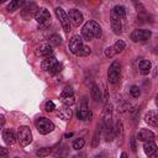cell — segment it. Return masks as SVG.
Listing matches in <instances>:
<instances>
[{
	"label": "cell",
	"mask_w": 158,
	"mask_h": 158,
	"mask_svg": "<svg viewBox=\"0 0 158 158\" xmlns=\"http://www.w3.org/2000/svg\"><path fill=\"white\" fill-rule=\"evenodd\" d=\"M101 35H102L101 26L96 21L89 20L81 27V37L85 41H91L93 38H100Z\"/></svg>",
	"instance_id": "obj_1"
},
{
	"label": "cell",
	"mask_w": 158,
	"mask_h": 158,
	"mask_svg": "<svg viewBox=\"0 0 158 158\" xmlns=\"http://www.w3.org/2000/svg\"><path fill=\"white\" fill-rule=\"evenodd\" d=\"M120 77H121V63L118 60H114L111 63V65L109 67V70H107L109 83L116 84L120 80Z\"/></svg>",
	"instance_id": "obj_2"
},
{
	"label": "cell",
	"mask_w": 158,
	"mask_h": 158,
	"mask_svg": "<svg viewBox=\"0 0 158 158\" xmlns=\"http://www.w3.org/2000/svg\"><path fill=\"white\" fill-rule=\"evenodd\" d=\"M17 141L21 146H28L32 142V132L27 126H20L17 128Z\"/></svg>",
	"instance_id": "obj_3"
},
{
	"label": "cell",
	"mask_w": 158,
	"mask_h": 158,
	"mask_svg": "<svg viewBox=\"0 0 158 158\" xmlns=\"http://www.w3.org/2000/svg\"><path fill=\"white\" fill-rule=\"evenodd\" d=\"M36 128L41 135H47L54 130V123L46 117H38L36 120Z\"/></svg>",
	"instance_id": "obj_4"
},
{
	"label": "cell",
	"mask_w": 158,
	"mask_h": 158,
	"mask_svg": "<svg viewBox=\"0 0 158 158\" xmlns=\"http://www.w3.org/2000/svg\"><path fill=\"white\" fill-rule=\"evenodd\" d=\"M56 15H57V19L59 20V22H60V25H62V27H63V30L65 31V32H69L70 31V28H72V26H70V20H69V16L65 14V11L62 9V7H56Z\"/></svg>",
	"instance_id": "obj_5"
},
{
	"label": "cell",
	"mask_w": 158,
	"mask_h": 158,
	"mask_svg": "<svg viewBox=\"0 0 158 158\" xmlns=\"http://www.w3.org/2000/svg\"><path fill=\"white\" fill-rule=\"evenodd\" d=\"M152 36V32L149 30H133L131 33V40L133 42H144Z\"/></svg>",
	"instance_id": "obj_6"
},
{
	"label": "cell",
	"mask_w": 158,
	"mask_h": 158,
	"mask_svg": "<svg viewBox=\"0 0 158 158\" xmlns=\"http://www.w3.org/2000/svg\"><path fill=\"white\" fill-rule=\"evenodd\" d=\"M68 16H69L70 23H72L73 26H75V27H79V26L83 23V21H84L83 14H81L79 10H77V9H72V10H69Z\"/></svg>",
	"instance_id": "obj_7"
},
{
	"label": "cell",
	"mask_w": 158,
	"mask_h": 158,
	"mask_svg": "<svg viewBox=\"0 0 158 158\" xmlns=\"http://www.w3.org/2000/svg\"><path fill=\"white\" fill-rule=\"evenodd\" d=\"M37 10H38V7H37V5H36L35 2H27V4L22 7V10H21V16H22L25 20H28L31 16H35V15H36Z\"/></svg>",
	"instance_id": "obj_8"
},
{
	"label": "cell",
	"mask_w": 158,
	"mask_h": 158,
	"mask_svg": "<svg viewBox=\"0 0 158 158\" xmlns=\"http://www.w3.org/2000/svg\"><path fill=\"white\" fill-rule=\"evenodd\" d=\"M35 20L40 23V25H43V23H49V20H51V14L47 9L44 7H41L37 10L36 15H35Z\"/></svg>",
	"instance_id": "obj_9"
},
{
	"label": "cell",
	"mask_w": 158,
	"mask_h": 158,
	"mask_svg": "<svg viewBox=\"0 0 158 158\" xmlns=\"http://www.w3.org/2000/svg\"><path fill=\"white\" fill-rule=\"evenodd\" d=\"M77 117H78L79 120H81V121L91 120L93 114H91L90 109L86 106V104H85V102H83V104H81V106L78 109V111H77Z\"/></svg>",
	"instance_id": "obj_10"
},
{
	"label": "cell",
	"mask_w": 158,
	"mask_h": 158,
	"mask_svg": "<svg viewBox=\"0 0 158 158\" xmlns=\"http://www.w3.org/2000/svg\"><path fill=\"white\" fill-rule=\"evenodd\" d=\"M68 47H69V51H70L72 53L77 54L78 51L83 47V38H81L80 36H73V37L69 40Z\"/></svg>",
	"instance_id": "obj_11"
},
{
	"label": "cell",
	"mask_w": 158,
	"mask_h": 158,
	"mask_svg": "<svg viewBox=\"0 0 158 158\" xmlns=\"http://www.w3.org/2000/svg\"><path fill=\"white\" fill-rule=\"evenodd\" d=\"M52 53H53L52 46L46 44V43L40 44V46L36 47V49H35V54H36L37 57H48V56H52Z\"/></svg>",
	"instance_id": "obj_12"
},
{
	"label": "cell",
	"mask_w": 158,
	"mask_h": 158,
	"mask_svg": "<svg viewBox=\"0 0 158 158\" xmlns=\"http://www.w3.org/2000/svg\"><path fill=\"white\" fill-rule=\"evenodd\" d=\"M137 139L138 141H142V142H147V141H154V138H156V135L151 131V130H148V128H142V130H139L138 131V133H137Z\"/></svg>",
	"instance_id": "obj_13"
},
{
	"label": "cell",
	"mask_w": 158,
	"mask_h": 158,
	"mask_svg": "<svg viewBox=\"0 0 158 158\" xmlns=\"http://www.w3.org/2000/svg\"><path fill=\"white\" fill-rule=\"evenodd\" d=\"M2 138H4V142H5L6 144L11 146V144H14V143L17 141V135L15 133L14 130L6 128V130H4V132H2Z\"/></svg>",
	"instance_id": "obj_14"
},
{
	"label": "cell",
	"mask_w": 158,
	"mask_h": 158,
	"mask_svg": "<svg viewBox=\"0 0 158 158\" xmlns=\"http://www.w3.org/2000/svg\"><path fill=\"white\" fill-rule=\"evenodd\" d=\"M144 121L153 127H158V112L157 111H148L144 115Z\"/></svg>",
	"instance_id": "obj_15"
},
{
	"label": "cell",
	"mask_w": 158,
	"mask_h": 158,
	"mask_svg": "<svg viewBox=\"0 0 158 158\" xmlns=\"http://www.w3.org/2000/svg\"><path fill=\"white\" fill-rule=\"evenodd\" d=\"M111 15L117 17V19H120V20H125L126 19V9L122 5H116L111 10Z\"/></svg>",
	"instance_id": "obj_16"
},
{
	"label": "cell",
	"mask_w": 158,
	"mask_h": 158,
	"mask_svg": "<svg viewBox=\"0 0 158 158\" xmlns=\"http://www.w3.org/2000/svg\"><path fill=\"white\" fill-rule=\"evenodd\" d=\"M110 25H111V28L112 31L116 33V35H120L122 32V23H121V20L112 16L111 15V20H110Z\"/></svg>",
	"instance_id": "obj_17"
},
{
	"label": "cell",
	"mask_w": 158,
	"mask_h": 158,
	"mask_svg": "<svg viewBox=\"0 0 158 158\" xmlns=\"http://www.w3.org/2000/svg\"><path fill=\"white\" fill-rule=\"evenodd\" d=\"M56 63H57L56 57L48 56V57H44V59H43L42 63H41V67H42L43 70H48V72H49V69H51Z\"/></svg>",
	"instance_id": "obj_18"
},
{
	"label": "cell",
	"mask_w": 158,
	"mask_h": 158,
	"mask_svg": "<svg viewBox=\"0 0 158 158\" xmlns=\"http://www.w3.org/2000/svg\"><path fill=\"white\" fill-rule=\"evenodd\" d=\"M151 67H152V64L148 59H142L138 63V69H139V73L142 75H147L151 72Z\"/></svg>",
	"instance_id": "obj_19"
},
{
	"label": "cell",
	"mask_w": 158,
	"mask_h": 158,
	"mask_svg": "<svg viewBox=\"0 0 158 158\" xmlns=\"http://www.w3.org/2000/svg\"><path fill=\"white\" fill-rule=\"evenodd\" d=\"M57 115H58V117H60L62 120H69L70 117H72V110L69 109V106H67V105H64L63 107H60L58 111H57Z\"/></svg>",
	"instance_id": "obj_20"
},
{
	"label": "cell",
	"mask_w": 158,
	"mask_h": 158,
	"mask_svg": "<svg viewBox=\"0 0 158 158\" xmlns=\"http://www.w3.org/2000/svg\"><path fill=\"white\" fill-rule=\"evenodd\" d=\"M143 151L147 156H152L157 151V144L154 143V141H147L143 144Z\"/></svg>",
	"instance_id": "obj_21"
},
{
	"label": "cell",
	"mask_w": 158,
	"mask_h": 158,
	"mask_svg": "<svg viewBox=\"0 0 158 158\" xmlns=\"http://www.w3.org/2000/svg\"><path fill=\"white\" fill-rule=\"evenodd\" d=\"M90 95H91V98L94 99V101H96V102L101 100V91H100V89H99V86H98L96 84H93V85H91Z\"/></svg>",
	"instance_id": "obj_22"
},
{
	"label": "cell",
	"mask_w": 158,
	"mask_h": 158,
	"mask_svg": "<svg viewBox=\"0 0 158 158\" xmlns=\"http://www.w3.org/2000/svg\"><path fill=\"white\" fill-rule=\"evenodd\" d=\"M23 2H25V0H11V1H10V4L7 5V11L12 12V11L17 10V9L23 4Z\"/></svg>",
	"instance_id": "obj_23"
},
{
	"label": "cell",
	"mask_w": 158,
	"mask_h": 158,
	"mask_svg": "<svg viewBox=\"0 0 158 158\" xmlns=\"http://www.w3.org/2000/svg\"><path fill=\"white\" fill-rule=\"evenodd\" d=\"M114 132H115V137L116 138H122L123 137V127H122V122L121 121H117L116 122V126L114 128Z\"/></svg>",
	"instance_id": "obj_24"
},
{
	"label": "cell",
	"mask_w": 158,
	"mask_h": 158,
	"mask_svg": "<svg viewBox=\"0 0 158 158\" xmlns=\"http://www.w3.org/2000/svg\"><path fill=\"white\" fill-rule=\"evenodd\" d=\"M125 47H126V43H125L122 40H118V41H116V42L112 44V48H114V51H115L116 53H121V52L125 49Z\"/></svg>",
	"instance_id": "obj_25"
},
{
	"label": "cell",
	"mask_w": 158,
	"mask_h": 158,
	"mask_svg": "<svg viewBox=\"0 0 158 158\" xmlns=\"http://www.w3.org/2000/svg\"><path fill=\"white\" fill-rule=\"evenodd\" d=\"M91 53V49L89 48V46H85V44H83V47L78 51V53H77V56H79V57H86V56H89Z\"/></svg>",
	"instance_id": "obj_26"
},
{
	"label": "cell",
	"mask_w": 158,
	"mask_h": 158,
	"mask_svg": "<svg viewBox=\"0 0 158 158\" xmlns=\"http://www.w3.org/2000/svg\"><path fill=\"white\" fill-rule=\"evenodd\" d=\"M49 43H51L52 46H59V44L62 43L60 36H59V35H52V36L49 37Z\"/></svg>",
	"instance_id": "obj_27"
},
{
	"label": "cell",
	"mask_w": 158,
	"mask_h": 158,
	"mask_svg": "<svg viewBox=\"0 0 158 158\" xmlns=\"http://www.w3.org/2000/svg\"><path fill=\"white\" fill-rule=\"evenodd\" d=\"M148 19H152V16L148 15L147 12H144V11L139 12L138 16H137V20H139V22H148V21H151V20H148Z\"/></svg>",
	"instance_id": "obj_28"
},
{
	"label": "cell",
	"mask_w": 158,
	"mask_h": 158,
	"mask_svg": "<svg viewBox=\"0 0 158 158\" xmlns=\"http://www.w3.org/2000/svg\"><path fill=\"white\" fill-rule=\"evenodd\" d=\"M51 152H52L51 148L44 147V148H40L38 151H36V156H38V157H46V156H48Z\"/></svg>",
	"instance_id": "obj_29"
},
{
	"label": "cell",
	"mask_w": 158,
	"mask_h": 158,
	"mask_svg": "<svg viewBox=\"0 0 158 158\" xmlns=\"http://www.w3.org/2000/svg\"><path fill=\"white\" fill-rule=\"evenodd\" d=\"M84 144H85V141L83 138H78V139H75L73 142V148L78 151V149H81L84 147Z\"/></svg>",
	"instance_id": "obj_30"
},
{
	"label": "cell",
	"mask_w": 158,
	"mask_h": 158,
	"mask_svg": "<svg viewBox=\"0 0 158 158\" xmlns=\"http://www.w3.org/2000/svg\"><path fill=\"white\" fill-rule=\"evenodd\" d=\"M62 101H63V104H64V105H67V106H72V105L75 102V100H74V96H73V95H70V96H65V98H62Z\"/></svg>",
	"instance_id": "obj_31"
},
{
	"label": "cell",
	"mask_w": 158,
	"mask_h": 158,
	"mask_svg": "<svg viewBox=\"0 0 158 158\" xmlns=\"http://www.w3.org/2000/svg\"><path fill=\"white\" fill-rule=\"evenodd\" d=\"M130 94H131L133 98H138L139 94H141V90H139V88H138L137 85H132L131 89H130Z\"/></svg>",
	"instance_id": "obj_32"
},
{
	"label": "cell",
	"mask_w": 158,
	"mask_h": 158,
	"mask_svg": "<svg viewBox=\"0 0 158 158\" xmlns=\"http://www.w3.org/2000/svg\"><path fill=\"white\" fill-rule=\"evenodd\" d=\"M70 95H73V89L70 86H65L63 89V91L60 93V99L62 98H65V96H70Z\"/></svg>",
	"instance_id": "obj_33"
},
{
	"label": "cell",
	"mask_w": 158,
	"mask_h": 158,
	"mask_svg": "<svg viewBox=\"0 0 158 158\" xmlns=\"http://www.w3.org/2000/svg\"><path fill=\"white\" fill-rule=\"evenodd\" d=\"M54 109H56L54 102H53L52 100H48V101L46 102V105H44V110H46L47 112H52V111H54Z\"/></svg>",
	"instance_id": "obj_34"
},
{
	"label": "cell",
	"mask_w": 158,
	"mask_h": 158,
	"mask_svg": "<svg viewBox=\"0 0 158 158\" xmlns=\"http://www.w3.org/2000/svg\"><path fill=\"white\" fill-rule=\"evenodd\" d=\"M60 70H62V64L57 62V63L49 69V73H51V74H56V73H59Z\"/></svg>",
	"instance_id": "obj_35"
},
{
	"label": "cell",
	"mask_w": 158,
	"mask_h": 158,
	"mask_svg": "<svg viewBox=\"0 0 158 158\" xmlns=\"http://www.w3.org/2000/svg\"><path fill=\"white\" fill-rule=\"evenodd\" d=\"M99 135H100V130L98 128V131L95 132V135H94V138H93V147H94V148L99 146Z\"/></svg>",
	"instance_id": "obj_36"
},
{
	"label": "cell",
	"mask_w": 158,
	"mask_h": 158,
	"mask_svg": "<svg viewBox=\"0 0 158 158\" xmlns=\"http://www.w3.org/2000/svg\"><path fill=\"white\" fill-rule=\"evenodd\" d=\"M116 54V52L114 51V48H112V46L111 47H107L106 49H105V56L106 57H109V58H111V57H114Z\"/></svg>",
	"instance_id": "obj_37"
},
{
	"label": "cell",
	"mask_w": 158,
	"mask_h": 158,
	"mask_svg": "<svg viewBox=\"0 0 158 158\" xmlns=\"http://www.w3.org/2000/svg\"><path fill=\"white\" fill-rule=\"evenodd\" d=\"M7 156V149L6 148H0V157H6Z\"/></svg>",
	"instance_id": "obj_38"
},
{
	"label": "cell",
	"mask_w": 158,
	"mask_h": 158,
	"mask_svg": "<svg viewBox=\"0 0 158 158\" xmlns=\"http://www.w3.org/2000/svg\"><path fill=\"white\" fill-rule=\"evenodd\" d=\"M131 146H132V151L136 152V143H135V138L131 139Z\"/></svg>",
	"instance_id": "obj_39"
},
{
	"label": "cell",
	"mask_w": 158,
	"mask_h": 158,
	"mask_svg": "<svg viewBox=\"0 0 158 158\" xmlns=\"http://www.w3.org/2000/svg\"><path fill=\"white\" fill-rule=\"evenodd\" d=\"M0 118H1V126H4V122H5V118H4V116H1Z\"/></svg>",
	"instance_id": "obj_40"
},
{
	"label": "cell",
	"mask_w": 158,
	"mask_h": 158,
	"mask_svg": "<svg viewBox=\"0 0 158 158\" xmlns=\"http://www.w3.org/2000/svg\"><path fill=\"white\" fill-rule=\"evenodd\" d=\"M73 136V133H67L65 135V138H69V137H72Z\"/></svg>",
	"instance_id": "obj_41"
},
{
	"label": "cell",
	"mask_w": 158,
	"mask_h": 158,
	"mask_svg": "<svg viewBox=\"0 0 158 158\" xmlns=\"http://www.w3.org/2000/svg\"><path fill=\"white\" fill-rule=\"evenodd\" d=\"M121 157H122V158H125V157H127V154H126V153H122V154H121Z\"/></svg>",
	"instance_id": "obj_42"
},
{
	"label": "cell",
	"mask_w": 158,
	"mask_h": 158,
	"mask_svg": "<svg viewBox=\"0 0 158 158\" xmlns=\"http://www.w3.org/2000/svg\"><path fill=\"white\" fill-rule=\"evenodd\" d=\"M156 104H157V106H158V95L156 96Z\"/></svg>",
	"instance_id": "obj_43"
},
{
	"label": "cell",
	"mask_w": 158,
	"mask_h": 158,
	"mask_svg": "<svg viewBox=\"0 0 158 158\" xmlns=\"http://www.w3.org/2000/svg\"><path fill=\"white\" fill-rule=\"evenodd\" d=\"M0 1H1V2H5V1H6V0H0Z\"/></svg>",
	"instance_id": "obj_44"
}]
</instances>
